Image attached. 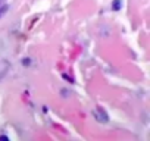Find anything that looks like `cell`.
Here are the masks:
<instances>
[{"label": "cell", "instance_id": "cell-1", "mask_svg": "<svg viewBox=\"0 0 150 141\" xmlns=\"http://www.w3.org/2000/svg\"><path fill=\"white\" fill-rule=\"evenodd\" d=\"M94 116L97 118L99 122H108V115H106L102 109H97V110L94 112Z\"/></svg>", "mask_w": 150, "mask_h": 141}, {"label": "cell", "instance_id": "cell-2", "mask_svg": "<svg viewBox=\"0 0 150 141\" xmlns=\"http://www.w3.org/2000/svg\"><path fill=\"white\" fill-rule=\"evenodd\" d=\"M8 11H9V5H3L2 8H0V18H2V16H3Z\"/></svg>", "mask_w": 150, "mask_h": 141}, {"label": "cell", "instance_id": "cell-3", "mask_svg": "<svg viewBox=\"0 0 150 141\" xmlns=\"http://www.w3.org/2000/svg\"><path fill=\"white\" fill-rule=\"evenodd\" d=\"M112 8H113L115 11H119V9H121V0H115L113 5H112Z\"/></svg>", "mask_w": 150, "mask_h": 141}]
</instances>
